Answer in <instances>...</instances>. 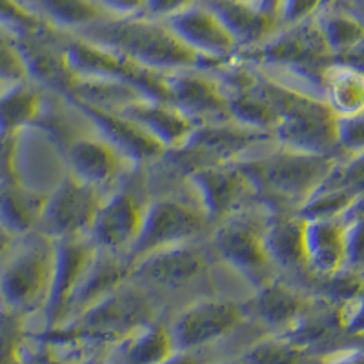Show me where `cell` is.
Masks as SVG:
<instances>
[{
    "instance_id": "obj_10",
    "label": "cell",
    "mask_w": 364,
    "mask_h": 364,
    "mask_svg": "<svg viewBox=\"0 0 364 364\" xmlns=\"http://www.w3.org/2000/svg\"><path fill=\"white\" fill-rule=\"evenodd\" d=\"M164 22L188 50L213 66L230 63L237 51H240L239 42L230 33V29L203 2H197Z\"/></svg>"
},
{
    "instance_id": "obj_9",
    "label": "cell",
    "mask_w": 364,
    "mask_h": 364,
    "mask_svg": "<svg viewBox=\"0 0 364 364\" xmlns=\"http://www.w3.org/2000/svg\"><path fill=\"white\" fill-rule=\"evenodd\" d=\"M215 248L224 261L250 281L262 284L269 279V261L264 248V223L233 213L215 232Z\"/></svg>"
},
{
    "instance_id": "obj_3",
    "label": "cell",
    "mask_w": 364,
    "mask_h": 364,
    "mask_svg": "<svg viewBox=\"0 0 364 364\" xmlns=\"http://www.w3.org/2000/svg\"><path fill=\"white\" fill-rule=\"evenodd\" d=\"M337 162V157L331 155L302 154L281 146L277 154L242 162V166L257 191L264 190L277 199L301 208L323 186Z\"/></svg>"
},
{
    "instance_id": "obj_18",
    "label": "cell",
    "mask_w": 364,
    "mask_h": 364,
    "mask_svg": "<svg viewBox=\"0 0 364 364\" xmlns=\"http://www.w3.org/2000/svg\"><path fill=\"white\" fill-rule=\"evenodd\" d=\"M95 252L97 246L87 235L53 240V273L46 301L51 314H58L70 304Z\"/></svg>"
},
{
    "instance_id": "obj_1",
    "label": "cell",
    "mask_w": 364,
    "mask_h": 364,
    "mask_svg": "<svg viewBox=\"0 0 364 364\" xmlns=\"http://www.w3.org/2000/svg\"><path fill=\"white\" fill-rule=\"evenodd\" d=\"M84 37L157 73L166 75L213 66L188 50L164 21L148 15L104 18L84 29Z\"/></svg>"
},
{
    "instance_id": "obj_14",
    "label": "cell",
    "mask_w": 364,
    "mask_h": 364,
    "mask_svg": "<svg viewBox=\"0 0 364 364\" xmlns=\"http://www.w3.org/2000/svg\"><path fill=\"white\" fill-rule=\"evenodd\" d=\"M71 100L95 124V128L100 132V136L104 141H108L122 159H128L133 164H144V162L154 161L166 154V149L155 141L154 136L122 113L99 108V106L82 102V100Z\"/></svg>"
},
{
    "instance_id": "obj_35",
    "label": "cell",
    "mask_w": 364,
    "mask_h": 364,
    "mask_svg": "<svg viewBox=\"0 0 364 364\" xmlns=\"http://www.w3.org/2000/svg\"><path fill=\"white\" fill-rule=\"evenodd\" d=\"M199 0H146L144 2V15L157 21H168L170 17L182 13L184 9L191 8Z\"/></svg>"
},
{
    "instance_id": "obj_36",
    "label": "cell",
    "mask_w": 364,
    "mask_h": 364,
    "mask_svg": "<svg viewBox=\"0 0 364 364\" xmlns=\"http://www.w3.org/2000/svg\"><path fill=\"white\" fill-rule=\"evenodd\" d=\"M106 13H113L115 17H133L144 15L146 0H97Z\"/></svg>"
},
{
    "instance_id": "obj_31",
    "label": "cell",
    "mask_w": 364,
    "mask_h": 364,
    "mask_svg": "<svg viewBox=\"0 0 364 364\" xmlns=\"http://www.w3.org/2000/svg\"><path fill=\"white\" fill-rule=\"evenodd\" d=\"M46 24L48 22L42 21L22 0H0V26L9 33L24 35Z\"/></svg>"
},
{
    "instance_id": "obj_26",
    "label": "cell",
    "mask_w": 364,
    "mask_h": 364,
    "mask_svg": "<svg viewBox=\"0 0 364 364\" xmlns=\"http://www.w3.org/2000/svg\"><path fill=\"white\" fill-rule=\"evenodd\" d=\"M33 11L55 29H84L108 18L97 0H35Z\"/></svg>"
},
{
    "instance_id": "obj_24",
    "label": "cell",
    "mask_w": 364,
    "mask_h": 364,
    "mask_svg": "<svg viewBox=\"0 0 364 364\" xmlns=\"http://www.w3.org/2000/svg\"><path fill=\"white\" fill-rule=\"evenodd\" d=\"M304 224L299 213H279L264 223V248L272 264L284 269L306 268Z\"/></svg>"
},
{
    "instance_id": "obj_15",
    "label": "cell",
    "mask_w": 364,
    "mask_h": 364,
    "mask_svg": "<svg viewBox=\"0 0 364 364\" xmlns=\"http://www.w3.org/2000/svg\"><path fill=\"white\" fill-rule=\"evenodd\" d=\"M206 272V253L193 242L170 246L136 259L129 266V277H141L151 284L177 288Z\"/></svg>"
},
{
    "instance_id": "obj_22",
    "label": "cell",
    "mask_w": 364,
    "mask_h": 364,
    "mask_svg": "<svg viewBox=\"0 0 364 364\" xmlns=\"http://www.w3.org/2000/svg\"><path fill=\"white\" fill-rule=\"evenodd\" d=\"M240 318L237 304L228 301H204L182 311L175 324V339L184 346L204 343L223 336Z\"/></svg>"
},
{
    "instance_id": "obj_30",
    "label": "cell",
    "mask_w": 364,
    "mask_h": 364,
    "mask_svg": "<svg viewBox=\"0 0 364 364\" xmlns=\"http://www.w3.org/2000/svg\"><path fill=\"white\" fill-rule=\"evenodd\" d=\"M321 188H343L360 199L364 195V154L352 155L348 161L337 162Z\"/></svg>"
},
{
    "instance_id": "obj_40",
    "label": "cell",
    "mask_w": 364,
    "mask_h": 364,
    "mask_svg": "<svg viewBox=\"0 0 364 364\" xmlns=\"http://www.w3.org/2000/svg\"><path fill=\"white\" fill-rule=\"evenodd\" d=\"M272 6H275V0H272ZM273 11H275V9H273Z\"/></svg>"
},
{
    "instance_id": "obj_29",
    "label": "cell",
    "mask_w": 364,
    "mask_h": 364,
    "mask_svg": "<svg viewBox=\"0 0 364 364\" xmlns=\"http://www.w3.org/2000/svg\"><path fill=\"white\" fill-rule=\"evenodd\" d=\"M255 306L262 317L273 321V323H279V321H288L301 310L302 299L282 282L268 279L266 282L259 284Z\"/></svg>"
},
{
    "instance_id": "obj_25",
    "label": "cell",
    "mask_w": 364,
    "mask_h": 364,
    "mask_svg": "<svg viewBox=\"0 0 364 364\" xmlns=\"http://www.w3.org/2000/svg\"><path fill=\"white\" fill-rule=\"evenodd\" d=\"M324 102L337 117L364 115V68L350 63H333L321 79Z\"/></svg>"
},
{
    "instance_id": "obj_37",
    "label": "cell",
    "mask_w": 364,
    "mask_h": 364,
    "mask_svg": "<svg viewBox=\"0 0 364 364\" xmlns=\"http://www.w3.org/2000/svg\"><path fill=\"white\" fill-rule=\"evenodd\" d=\"M9 242H11V237H9L8 233H6L4 230H2V228H0V255L8 252Z\"/></svg>"
},
{
    "instance_id": "obj_12",
    "label": "cell",
    "mask_w": 364,
    "mask_h": 364,
    "mask_svg": "<svg viewBox=\"0 0 364 364\" xmlns=\"http://www.w3.org/2000/svg\"><path fill=\"white\" fill-rule=\"evenodd\" d=\"M164 80L170 104L197 124L232 120L228 112L226 90L219 80L210 79L200 70L166 73Z\"/></svg>"
},
{
    "instance_id": "obj_38",
    "label": "cell",
    "mask_w": 364,
    "mask_h": 364,
    "mask_svg": "<svg viewBox=\"0 0 364 364\" xmlns=\"http://www.w3.org/2000/svg\"><path fill=\"white\" fill-rule=\"evenodd\" d=\"M246 2H257V4H268L269 8L273 9V6H272V0H246Z\"/></svg>"
},
{
    "instance_id": "obj_2",
    "label": "cell",
    "mask_w": 364,
    "mask_h": 364,
    "mask_svg": "<svg viewBox=\"0 0 364 364\" xmlns=\"http://www.w3.org/2000/svg\"><path fill=\"white\" fill-rule=\"evenodd\" d=\"M259 87L277 112L279 122L272 136L277 139L282 148L336 157L339 151L336 133L337 115L324 99H315L286 87L268 77H259Z\"/></svg>"
},
{
    "instance_id": "obj_27",
    "label": "cell",
    "mask_w": 364,
    "mask_h": 364,
    "mask_svg": "<svg viewBox=\"0 0 364 364\" xmlns=\"http://www.w3.org/2000/svg\"><path fill=\"white\" fill-rule=\"evenodd\" d=\"M41 115V95L28 82L9 84L0 93V136H11Z\"/></svg>"
},
{
    "instance_id": "obj_19",
    "label": "cell",
    "mask_w": 364,
    "mask_h": 364,
    "mask_svg": "<svg viewBox=\"0 0 364 364\" xmlns=\"http://www.w3.org/2000/svg\"><path fill=\"white\" fill-rule=\"evenodd\" d=\"M215 13L242 48H253L277 31V17L268 4L246 0H199Z\"/></svg>"
},
{
    "instance_id": "obj_5",
    "label": "cell",
    "mask_w": 364,
    "mask_h": 364,
    "mask_svg": "<svg viewBox=\"0 0 364 364\" xmlns=\"http://www.w3.org/2000/svg\"><path fill=\"white\" fill-rule=\"evenodd\" d=\"M208 223L210 219L197 200L157 199L146 204L141 230L128 252L129 262L157 250L193 242Z\"/></svg>"
},
{
    "instance_id": "obj_4",
    "label": "cell",
    "mask_w": 364,
    "mask_h": 364,
    "mask_svg": "<svg viewBox=\"0 0 364 364\" xmlns=\"http://www.w3.org/2000/svg\"><path fill=\"white\" fill-rule=\"evenodd\" d=\"M252 60L268 66H279L321 84L323 73L333 63L321 26L315 17L297 24L284 26L281 31L269 35L261 44L248 48Z\"/></svg>"
},
{
    "instance_id": "obj_32",
    "label": "cell",
    "mask_w": 364,
    "mask_h": 364,
    "mask_svg": "<svg viewBox=\"0 0 364 364\" xmlns=\"http://www.w3.org/2000/svg\"><path fill=\"white\" fill-rule=\"evenodd\" d=\"M22 80H28V73L15 35L0 26V82L15 84Z\"/></svg>"
},
{
    "instance_id": "obj_8",
    "label": "cell",
    "mask_w": 364,
    "mask_h": 364,
    "mask_svg": "<svg viewBox=\"0 0 364 364\" xmlns=\"http://www.w3.org/2000/svg\"><path fill=\"white\" fill-rule=\"evenodd\" d=\"M195 199L210 220H224L239 213L248 197L257 193L255 184L242 162H224L195 168L190 173Z\"/></svg>"
},
{
    "instance_id": "obj_23",
    "label": "cell",
    "mask_w": 364,
    "mask_h": 364,
    "mask_svg": "<svg viewBox=\"0 0 364 364\" xmlns=\"http://www.w3.org/2000/svg\"><path fill=\"white\" fill-rule=\"evenodd\" d=\"M46 195L33 191L15 178L0 181V228L9 237L35 232L42 215Z\"/></svg>"
},
{
    "instance_id": "obj_34",
    "label": "cell",
    "mask_w": 364,
    "mask_h": 364,
    "mask_svg": "<svg viewBox=\"0 0 364 364\" xmlns=\"http://www.w3.org/2000/svg\"><path fill=\"white\" fill-rule=\"evenodd\" d=\"M328 0H275V17L277 24L291 26L315 17V13Z\"/></svg>"
},
{
    "instance_id": "obj_28",
    "label": "cell",
    "mask_w": 364,
    "mask_h": 364,
    "mask_svg": "<svg viewBox=\"0 0 364 364\" xmlns=\"http://www.w3.org/2000/svg\"><path fill=\"white\" fill-rule=\"evenodd\" d=\"M328 50L333 57L355 53L364 44V26L352 15L331 13L324 18H317Z\"/></svg>"
},
{
    "instance_id": "obj_11",
    "label": "cell",
    "mask_w": 364,
    "mask_h": 364,
    "mask_svg": "<svg viewBox=\"0 0 364 364\" xmlns=\"http://www.w3.org/2000/svg\"><path fill=\"white\" fill-rule=\"evenodd\" d=\"M268 136L272 135L237 124L233 120L208 122V124L195 126L188 141L175 151L190 155L195 170V166L200 168V166L237 162V159L246 154L253 144Z\"/></svg>"
},
{
    "instance_id": "obj_6",
    "label": "cell",
    "mask_w": 364,
    "mask_h": 364,
    "mask_svg": "<svg viewBox=\"0 0 364 364\" xmlns=\"http://www.w3.org/2000/svg\"><path fill=\"white\" fill-rule=\"evenodd\" d=\"M102 199L99 188L66 175L46 195L37 232L51 240L87 235Z\"/></svg>"
},
{
    "instance_id": "obj_20",
    "label": "cell",
    "mask_w": 364,
    "mask_h": 364,
    "mask_svg": "<svg viewBox=\"0 0 364 364\" xmlns=\"http://www.w3.org/2000/svg\"><path fill=\"white\" fill-rule=\"evenodd\" d=\"M304 255L306 268L318 277H330L346 268V219L306 220Z\"/></svg>"
},
{
    "instance_id": "obj_21",
    "label": "cell",
    "mask_w": 364,
    "mask_h": 364,
    "mask_svg": "<svg viewBox=\"0 0 364 364\" xmlns=\"http://www.w3.org/2000/svg\"><path fill=\"white\" fill-rule=\"evenodd\" d=\"M66 159L75 178L99 190L117 177L122 161L119 151L102 136L73 139L66 146Z\"/></svg>"
},
{
    "instance_id": "obj_17",
    "label": "cell",
    "mask_w": 364,
    "mask_h": 364,
    "mask_svg": "<svg viewBox=\"0 0 364 364\" xmlns=\"http://www.w3.org/2000/svg\"><path fill=\"white\" fill-rule=\"evenodd\" d=\"M53 33L55 28L46 24L29 33L15 35V41L24 60L28 80L33 79L68 91L73 84V77L66 66L64 44L55 41Z\"/></svg>"
},
{
    "instance_id": "obj_13",
    "label": "cell",
    "mask_w": 364,
    "mask_h": 364,
    "mask_svg": "<svg viewBox=\"0 0 364 364\" xmlns=\"http://www.w3.org/2000/svg\"><path fill=\"white\" fill-rule=\"evenodd\" d=\"M144 208L129 190H120L104 197L87 237L104 252L128 253L141 230Z\"/></svg>"
},
{
    "instance_id": "obj_7",
    "label": "cell",
    "mask_w": 364,
    "mask_h": 364,
    "mask_svg": "<svg viewBox=\"0 0 364 364\" xmlns=\"http://www.w3.org/2000/svg\"><path fill=\"white\" fill-rule=\"evenodd\" d=\"M53 273V240L29 245L8 259L0 272V297L15 310H31L48 301Z\"/></svg>"
},
{
    "instance_id": "obj_33",
    "label": "cell",
    "mask_w": 364,
    "mask_h": 364,
    "mask_svg": "<svg viewBox=\"0 0 364 364\" xmlns=\"http://www.w3.org/2000/svg\"><path fill=\"white\" fill-rule=\"evenodd\" d=\"M336 133L341 154H364V115L337 117Z\"/></svg>"
},
{
    "instance_id": "obj_16",
    "label": "cell",
    "mask_w": 364,
    "mask_h": 364,
    "mask_svg": "<svg viewBox=\"0 0 364 364\" xmlns=\"http://www.w3.org/2000/svg\"><path fill=\"white\" fill-rule=\"evenodd\" d=\"M117 112L141 126L166 151H175L181 148L197 126L195 120L175 108L173 104L148 97H135L124 106H120Z\"/></svg>"
},
{
    "instance_id": "obj_39",
    "label": "cell",
    "mask_w": 364,
    "mask_h": 364,
    "mask_svg": "<svg viewBox=\"0 0 364 364\" xmlns=\"http://www.w3.org/2000/svg\"><path fill=\"white\" fill-rule=\"evenodd\" d=\"M22 2H24V4L28 6V8L33 9V2H35V0H22Z\"/></svg>"
}]
</instances>
